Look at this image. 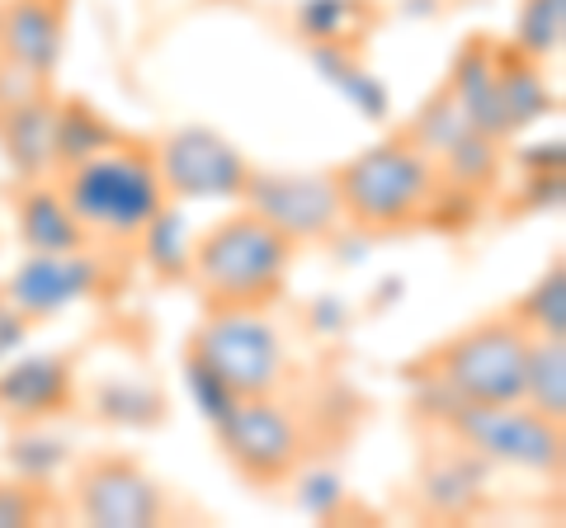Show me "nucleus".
<instances>
[{
  "label": "nucleus",
  "mask_w": 566,
  "mask_h": 528,
  "mask_svg": "<svg viewBox=\"0 0 566 528\" xmlns=\"http://www.w3.org/2000/svg\"><path fill=\"white\" fill-rule=\"evenodd\" d=\"M331 180H335V193H340L345 226L368 236H397L420 222H434L444 199L453 193L444 184V175H439L434 156L406 128L354 151L349 161L331 166Z\"/></svg>",
  "instance_id": "nucleus-1"
},
{
  "label": "nucleus",
  "mask_w": 566,
  "mask_h": 528,
  "mask_svg": "<svg viewBox=\"0 0 566 528\" xmlns=\"http://www.w3.org/2000/svg\"><path fill=\"white\" fill-rule=\"evenodd\" d=\"M297 245L251 208H232L189 245V278L203 311H274L289 293Z\"/></svg>",
  "instance_id": "nucleus-2"
},
{
  "label": "nucleus",
  "mask_w": 566,
  "mask_h": 528,
  "mask_svg": "<svg viewBox=\"0 0 566 528\" xmlns=\"http://www.w3.org/2000/svg\"><path fill=\"white\" fill-rule=\"evenodd\" d=\"M52 180L71 203V213L91 232V241L104 251H137L151 218L170 203L161 170H156V147L128 133L114 147L57 170Z\"/></svg>",
  "instance_id": "nucleus-3"
},
{
  "label": "nucleus",
  "mask_w": 566,
  "mask_h": 528,
  "mask_svg": "<svg viewBox=\"0 0 566 528\" xmlns=\"http://www.w3.org/2000/svg\"><path fill=\"white\" fill-rule=\"evenodd\" d=\"M528 345H534V336L515 316L491 311L449 336L439 349H430L424 355L430 373L420 378L430 387V397L468 401V406H510V401H524Z\"/></svg>",
  "instance_id": "nucleus-4"
},
{
  "label": "nucleus",
  "mask_w": 566,
  "mask_h": 528,
  "mask_svg": "<svg viewBox=\"0 0 566 528\" xmlns=\"http://www.w3.org/2000/svg\"><path fill=\"white\" fill-rule=\"evenodd\" d=\"M185 363L222 387L227 397H274L289 378V349L270 311H203L185 345Z\"/></svg>",
  "instance_id": "nucleus-5"
},
{
  "label": "nucleus",
  "mask_w": 566,
  "mask_h": 528,
  "mask_svg": "<svg viewBox=\"0 0 566 528\" xmlns=\"http://www.w3.org/2000/svg\"><path fill=\"white\" fill-rule=\"evenodd\" d=\"M430 406L439 415L458 448H468L486 463L515 467V472H534V477H562V457H566V425L538 415L524 401L510 406H468V401H444L430 397Z\"/></svg>",
  "instance_id": "nucleus-6"
},
{
  "label": "nucleus",
  "mask_w": 566,
  "mask_h": 528,
  "mask_svg": "<svg viewBox=\"0 0 566 528\" xmlns=\"http://www.w3.org/2000/svg\"><path fill=\"white\" fill-rule=\"evenodd\" d=\"M222 457L232 463L241 482L260 490L289 486L307 457V430L293 406L279 397H241L212 420Z\"/></svg>",
  "instance_id": "nucleus-7"
},
{
  "label": "nucleus",
  "mask_w": 566,
  "mask_h": 528,
  "mask_svg": "<svg viewBox=\"0 0 566 528\" xmlns=\"http://www.w3.org/2000/svg\"><path fill=\"white\" fill-rule=\"evenodd\" d=\"M0 288L10 293V303L24 311V321L39 330L57 321L81 303H104L123 288V270L104 245H81V251H39L24 255L0 278Z\"/></svg>",
  "instance_id": "nucleus-8"
},
{
  "label": "nucleus",
  "mask_w": 566,
  "mask_h": 528,
  "mask_svg": "<svg viewBox=\"0 0 566 528\" xmlns=\"http://www.w3.org/2000/svg\"><path fill=\"white\" fill-rule=\"evenodd\" d=\"M71 509L99 528H156L166 524V486L133 453H85L71 467Z\"/></svg>",
  "instance_id": "nucleus-9"
},
{
  "label": "nucleus",
  "mask_w": 566,
  "mask_h": 528,
  "mask_svg": "<svg viewBox=\"0 0 566 528\" xmlns=\"http://www.w3.org/2000/svg\"><path fill=\"white\" fill-rule=\"evenodd\" d=\"M151 147H156V170H161L166 199H180V203H241V193L255 175L245 151L237 142H227L222 133L203 128V123L175 128Z\"/></svg>",
  "instance_id": "nucleus-10"
},
{
  "label": "nucleus",
  "mask_w": 566,
  "mask_h": 528,
  "mask_svg": "<svg viewBox=\"0 0 566 528\" xmlns=\"http://www.w3.org/2000/svg\"><path fill=\"white\" fill-rule=\"evenodd\" d=\"M241 203L270 226H279L297 251L331 241L345 226V208H340V193H335L331 170H260L255 166Z\"/></svg>",
  "instance_id": "nucleus-11"
},
{
  "label": "nucleus",
  "mask_w": 566,
  "mask_h": 528,
  "mask_svg": "<svg viewBox=\"0 0 566 528\" xmlns=\"http://www.w3.org/2000/svg\"><path fill=\"white\" fill-rule=\"evenodd\" d=\"M71 0H0V72L48 81L66 52Z\"/></svg>",
  "instance_id": "nucleus-12"
},
{
  "label": "nucleus",
  "mask_w": 566,
  "mask_h": 528,
  "mask_svg": "<svg viewBox=\"0 0 566 528\" xmlns=\"http://www.w3.org/2000/svg\"><path fill=\"white\" fill-rule=\"evenodd\" d=\"M76 406L71 355H24L0 363V411L20 425H48Z\"/></svg>",
  "instance_id": "nucleus-13"
},
{
  "label": "nucleus",
  "mask_w": 566,
  "mask_h": 528,
  "mask_svg": "<svg viewBox=\"0 0 566 528\" xmlns=\"http://www.w3.org/2000/svg\"><path fill=\"white\" fill-rule=\"evenodd\" d=\"M52 118H57V91H29L0 99V156L14 180H48L52 175Z\"/></svg>",
  "instance_id": "nucleus-14"
},
{
  "label": "nucleus",
  "mask_w": 566,
  "mask_h": 528,
  "mask_svg": "<svg viewBox=\"0 0 566 528\" xmlns=\"http://www.w3.org/2000/svg\"><path fill=\"white\" fill-rule=\"evenodd\" d=\"M444 95L458 109V118L468 128L510 142V123H505V104H501V85H495V39H472L463 52L453 57V72L444 81Z\"/></svg>",
  "instance_id": "nucleus-15"
},
{
  "label": "nucleus",
  "mask_w": 566,
  "mask_h": 528,
  "mask_svg": "<svg viewBox=\"0 0 566 528\" xmlns=\"http://www.w3.org/2000/svg\"><path fill=\"white\" fill-rule=\"evenodd\" d=\"M14 241L24 245V255L39 251H81V245H95L91 232L81 226V218L71 213V203L62 199L57 180H29L20 184V199H14Z\"/></svg>",
  "instance_id": "nucleus-16"
},
{
  "label": "nucleus",
  "mask_w": 566,
  "mask_h": 528,
  "mask_svg": "<svg viewBox=\"0 0 566 528\" xmlns=\"http://www.w3.org/2000/svg\"><path fill=\"white\" fill-rule=\"evenodd\" d=\"M495 85H501L510 137H520L524 128H534V123L553 114V104H557L553 91H547L543 62L524 57V52L510 47V43H495Z\"/></svg>",
  "instance_id": "nucleus-17"
},
{
  "label": "nucleus",
  "mask_w": 566,
  "mask_h": 528,
  "mask_svg": "<svg viewBox=\"0 0 566 528\" xmlns=\"http://www.w3.org/2000/svg\"><path fill=\"white\" fill-rule=\"evenodd\" d=\"M118 137H123V128L104 109H95L91 99L57 95V118H52V175L104 151V147H114Z\"/></svg>",
  "instance_id": "nucleus-18"
},
{
  "label": "nucleus",
  "mask_w": 566,
  "mask_h": 528,
  "mask_svg": "<svg viewBox=\"0 0 566 528\" xmlns=\"http://www.w3.org/2000/svg\"><path fill=\"white\" fill-rule=\"evenodd\" d=\"M505 311L515 316L528 336L566 340V264H562V255H553V264H547V270Z\"/></svg>",
  "instance_id": "nucleus-19"
},
{
  "label": "nucleus",
  "mask_w": 566,
  "mask_h": 528,
  "mask_svg": "<svg viewBox=\"0 0 566 528\" xmlns=\"http://www.w3.org/2000/svg\"><path fill=\"white\" fill-rule=\"evenodd\" d=\"M524 406L566 425V340H538L528 345L524 368Z\"/></svg>",
  "instance_id": "nucleus-20"
},
{
  "label": "nucleus",
  "mask_w": 566,
  "mask_h": 528,
  "mask_svg": "<svg viewBox=\"0 0 566 528\" xmlns=\"http://www.w3.org/2000/svg\"><path fill=\"white\" fill-rule=\"evenodd\" d=\"M189 245H193V236H185V218L166 203L161 213L151 218L147 232H142L137 251H142V260H151V270L161 278H170V284H185V278H189Z\"/></svg>",
  "instance_id": "nucleus-21"
},
{
  "label": "nucleus",
  "mask_w": 566,
  "mask_h": 528,
  "mask_svg": "<svg viewBox=\"0 0 566 528\" xmlns=\"http://www.w3.org/2000/svg\"><path fill=\"white\" fill-rule=\"evenodd\" d=\"M562 33H566V0H520L510 47H520L524 57L547 66V57H557L562 47Z\"/></svg>",
  "instance_id": "nucleus-22"
},
{
  "label": "nucleus",
  "mask_w": 566,
  "mask_h": 528,
  "mask_svg": "<svg viewBox=\"0 0 566 528\" xmlns=\"http://www.w3.org/2000/svg\"><path fill=\"white\" fill-rule=\"evenodd\" d=\"M99 415L109 425H128V430H151L166 420V401L156 387H128V382H109L99 392Z\"/></svg>",
  "instance_id": "nucleus-23"
},
{
  "label": "nucleus",
  "mask_w": 566,
  "mask_h": 528,
  "mask_svg": "<svg viewBox=\"0 0 566 528\" xmlns=\"http://www.w3.org/2000/svg\"><path fill=\"white\" fill-rule=\"evenodd\" d=\"M52 500L43 482L33 477H6L0 482V528H24V524H43L52 515Z\"/></svg>",
  "instance_id": "nucleus-24"
},
{
  "label": "nucleus",
  "mask_w": 566,
  "mask_h": 528,
  "mask_svg": "<svg viewBox=\"0 0 566 528\" xmlns=\"http://www.w3.org/2000/svg\"><path fill=\"white\" fill-rule=\"evenodd\" d=\"M33 336V326L24 321V311L10 303V293L0 288V363L6 359H14L24 349V340Z\"/></svg>",
  "instance_id": "nucleus-25"
}]
</instances>
